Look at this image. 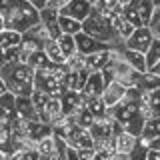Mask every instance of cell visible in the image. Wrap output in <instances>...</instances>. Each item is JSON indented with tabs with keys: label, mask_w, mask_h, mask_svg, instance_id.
Here are the masks:
<instances>
[{
	"label": "cell",
	"mask_w": 160,
	"mask_h": 160,
	"mask_svg": "<svg viewBox=\"0 0 160 160\" xmlns=\"http://www.w3.org/2000/svg\"><path fill=\"white\" fill-rule=\"evenodd\" d=\"M34 72L36 70L26 62L14 60L0 70V76L6 82L8 92H12L14 96H30L34 90Z\"/></svg>",
	"instance_id": "1"
},
{
	"label": "cell",
	"mask_w": 160,
	"mask_h": 160,
	"mask_svg": "<svg viewBox=\"0 0 160 160\" xmlns=\"http://www.w3.org/2000/svg\"><path fill=\"white\" fill-rule=\"evenodd\" d=\"M68 68L66 64L60 62H48L46 66L38 68L34 72V88L46 92L48 96H60L66 90L64 86V76H66Z\"/></svg>",
	"instance_id": "2"
},
{
	"label": "cell",
	"mask_w": 160,
	"mask_h": 160,
	"mask_svg": "<svg viewBox=\"0 0 160 160\" xmlns=\"http://www.w3.org/2000/svg\"><path fill=\"white\" fill-rule=\"evenodd\" d=\"M108 112L122 124V128L126 130V132L134 134V136H140V134H142L146 118H144L142 114H140V110H138V100H132V98L124 96L118 104L110 106Z\"/></svg>",
	"instance_id": "3"
},
{
	"label": "cell",
	"mask_w": 160,
	"mask_h": 160,
	"mask_svg": "<svg viewBox=\"0 0 160 160\" xmlns=\"http://www.w3.org/2000/svg\"><path fill=\"white\" fill-rule=\"evenodd\" d=\"M4 20H6V28L16 30V32H24L30 26L40 22V10L34 8L28 0H16V2L4 12Z\"/></svg>",
	"instance_id": "4"
},
{
	"label": "cell",
	"mask_w": 160,
	"mask_h": 160,
	"mask_svg": "<svg viewBox=\"0 0 160 160\" xmlns=\"http://www.w3.org/2000/svg\"><path fill=\"white\" fill-rule=\"evenodd\" d=\"M82 30L86 34H90V36H94V38L102 40V42L110 44V46H120L116 34H114L112 26H110V18L98 14L94 8H92V12L82 20Z\"/></svg>",
	"instance_id": "5"
},
{
	"label": "cell",
	"mask_w": 160,
	"mask_h": 160,
	"mask_svg": "<svg viewBox=\"0 0 160 160\" xmlns=\"http://www.w3.org/2000/svg\"><path fill=\"white\" fill-rule=\"evenodd\" d=\"M88 130H90V134H92L94 140H102V138H114L120 130H124V128H122V124H120L112 114L106 112L104 116L94 118L92 126H90Z\"/></svg>",
	"instance_id": "6"
},
{
	"label": "cell",
	"mask_w": 160,
	"mask_h": 160,
	"mask_svg": "<svg viewBox=\"0 0 160 160\" xmlns=\"http://www.w3.org/2000/svg\"><path fill=\"white\" fill-rule=\"evenodd\" d=\"M152 40H154V34L150 30V26H136L132 30V34L124 40V46L138 50V52H146L148 46L152 44Z\"/></svg>",
	"instance_id": "7"
},
{
	"label": "cell",
	"mask_w": 160,
	"mask_h": 160,
	"mask_svg": "<svg viewBox=\"0 0 160 160\" xmlns=\"http://www.w3.org/2000/svg\"><path fill=\"white\" fill-rule=\"evenodd\" d=\"M16 120V96L12 92L0 94V128H12Z\"/></svg>",
	"instance_id": "8"
},
{
	"label": "cell",
	"mask_w": 160,
	"mask_h": 160,
	"mask_svg": "<svg viewBox=\"0 0 160 160\" xmlns=\"http://www.w3.org/2000/svg\"><path fill=\"white\" fill-rule=\"evenodd\" d=\"M138 144V136L126 132V130H120L114 136V148H116V158L118 160H128L130 152L134 150V146ZM114 158V160H116Z\"/></svg>",
	"instance_id": "9"
},
{
	"label": "cell",
	"mask_w": 160,
	"mask_h": 160,
	"mask_svg": "<svg viewBox=\"0 0 160 160\" xmlns=\"http://www.w3.org/2000/svg\"><path fill=\"white\" fill-rule=\"evenodd\" d=\"M66 142L70 146H74V148H90V146H94V138H92V134H90V130L80 126V124H74V126L68 130Z\"/></svg>",
	"instance_id": "10"
},
{
	"label": "cell",
	"mask_w": 160,
	"mask_h": 160,
	"mask_svg": "<svg viewBox=\"0 0 160 160\" xmlns=\"http://www.w3.org/2000/svg\"><path fill=\"white\" fill-rule=\"evenodd\" d=\"M74 40H76V50L78 52H82V54H92V52H96V50H102V48H110V44L106 42H102V40H98V38H94V36H90V34H86L84 30H80L78 34H74Z\"/></svg>",
	"instance_id": "11"
},
{
	"label": "cell",
	"mask_w": 160,
	"mask_h": 160,
	"mask_svg": "<svg viewBox=\"0 0 160 160\" xmlns=\"http://www.w3.org/2000/svg\"><path fill=\"white\" fill-rule=\"evenodd\" d=\"M104 86H106V82H104V76L100 70H94V72L88 74L86 82H84V88L80 90V94H82V98H92V96H102L104 92Z\"/></svg>",
	"instance_id": "12"
},
{
	"label": "cell",
	"mask_w": 160,
	"mask_h": 160,
	"mask_svg": "<svg viewBox=\"0 0 160 160\" xmlns=\"http://www.w3.org/2000/svg\"><path fill=\"white\" fill-rule=\"evenodd\" d=\"M110 26H112L114 34H116L118 42L124 44V40H126L130 34H132L134 26L126 20V16L122 14V10H116V12H112V16H110Z\"/></svg>",
	"instance_id": "13"
},
{
	"label": "cell",
	"mask_w": 160,
	"mask_h": 160,
	"mask_svg": "<svg viewBox=\"0 0 160 160\" xmlns=\"http://www.w3.org/2000/svg\"><path fill=\"white\" fill-rule=\"evenodd\" d=\"M92 12V4L88 2V0H70L66 6L60 8V14H66V16H72L82 22L84 18L88 16V14Z\"/></svg>",
	"instance_id": "14"
},
{
	"label": "cell",
	"mask_w": 160,
	"mask_h": 160,
	"mask_svg": "<svg viewBox=\"0 0 160 160\" xmlns=\"http://www.w3.org/2000/svg\"><path fill=\"white\" fill-rule=\"evenodd\" d=\"M62 102H60V96H50L46 106L42 108V112L38 114V118L42 122H48V124H54L56 120L62 116Z\"/></svg>",
	"instance_id": "15"
},
{
	"label": "cell",
	"mask_w": 160,
	"mask_h": 160,
	"mask_svg": "<svg viewBox=\"0 0 160 160\" xmlns=\"http://www.w3.org/2000/svg\"><path fill=\"white\" fill-rule=\"evenodd\" d=\"M126 86L124 84L116 82V80H112V82H108L106 86H104V92H102V98L104 102H106V106H114V104H118L120 100H122L124 96H126Z\"/></svg>",
	"instance_id": "16"
},
{
	"label": "cell",
	"mask_w": 160,
	"mask_h": 160,
	"mask_svg": "<svg viewBox=\"0 0 160 160\" xmlns=\"http://www.w3.org/2000/svg\"><path fill=\"white\" fill-rule=\"evenodd\" d=\"M110 60H112V46L88 54V56H86V68L90 70V72H94V70H102Z\"/></svg>",
	"instance_id": "17"
},
{
	"label": "cell",
	"mask_w": 160,
	"mask_h": 160,
	"mask_svg": "<svg viewBox=\"0 0 160 160\" xmlns=\"http://www.w3.org/2000/svg\"><path fill=\"white\" fill-rule=\"evenodd\" d=\"M60 102H62V112L64 114H74L84 104V98L78 90H64V92L60 94Z\"/></svg>",
	"instance_id": "18"
},
{
	"label": "cell",
	"mask_w": 160,
	"mask_h": 160,
	"mask_svg": "<svg viewBox=\"0 0 160 160\" xmlns=\"http://www.w3.org/2000/svg\"><path fill=\"white\" fill-rule=\"evenodd\" d=\"M16 116L22 120H40L30 96H16Z\"/></svg>",
	"instance_id": "19"
},
{
	"label": "cell",
	"mask_w": 160,
	"mask_h": 160,
	"mask_svg": "<svg viewBox=\"0 0 160 160\" xmlns=\"http://www.w3.org/2000/svg\"><path fill=\"white\" fill-rule=\"evenodd\" d=\"M90 70H68L66 76H64V86L66 90H82L84 88V82H86Z\"/></svg>",
	"instance_id": "20"
},
{
	"label": "cell",
	"mask_w": 160,
	"mask_h": 160,
	"mask_svg": "<svg viewBox=\"0 0 160 160\" xmlns=\"http://www.w3.org/2000/svg\"><path fill=\"white\" fill-rule=\"evenodd\" d=\"M52 124L48 122H42V120H28V138L34 140V142L38 144L40 138L48 136V134H52Z\"/></svg>",
	"instance_id": "21"
},
{
	"label": "cell",
	"mask_w": 160,
	"mask_h": 160,
	"mask_svg": "<svg viewBox=\"0 0 160 160\" xmlns=\"http://www.w3.org/2000/svg\"><path fill=\"white\" fill-rule=\"evenodd\" d=\"M158 136H160V116H152V118H148L146 122H144L142 134L138 136V140L148 146L150 140H154V138H158Z\"/></svg>",
	"instance_id": "22"
},
{
	"label": "cell",
	"mask_w": 160,
	"mask_h": 160,
	"mask_svg": "<svg viewBox=\"0 0 160 160\" xmlns=\"http://www.w3.org/2000/svg\"><path fill=\"white\" fill-rule=\"evenodd\" d=\"M136 86L142 90L144 94H150L154 88L160 86V74L152 72V70H146V72H142V76H140V80H138Z\"/></svg>",
	"instance_id": "23"
},
{
	"label": "cell",
	"mask_w": 160,
	"mask_h": 160,
	"mask_svg": "<svg viewBox=\"0 0 160 160\" xmlns=\"http://www.w3.org/2000/svg\"><path fill=\"white\" fill-rule=\"evenodd\" d=\"M84 106L88 108V112L92 114L94 118H100V116H104V114L108 112V106H106V102H104V98H102V96L86 98V100H84Z\"/></svg>",
	"instance_id": "24"
},
{
	"label": "cell",
	"mask_w": 160,
	"mask_h": 160,
	"mask_svg": "<svg viewBox=\"0 0 160 160\" xmlns=\"http://www.w3.org/2000/svg\"><path fill=\"white\" fill-rule=\"evenodd\" d=\"M36 150H38L40 158L54 160V132L48 134V136H44V138H40L38 144H36Z\"/></svg>",
	"instance_id": "25"
},
{
	"label": "cell",
	"mask_w": 160,
	"mask_h": 160,
	"mask_svg": "<svg viewBox=\"0 0 160 160\" xmlns=\"http://www.w3.org/2000/svg\"><path fill=\"white\" fill-rule=\"evenodd\" d=\"M58 24L64 34H78L82 30V22L72 16H66V14H58Z\"/></svg>",
	"instance_id": "26"
},
{
	"label": "cell",
	"mask_w": 160,
	"mask_h": 160,
	"mask_svg": "<svg viewBox=\"0 0 160 160\" xmlns=\"http://www.w3.org/2000/svg\"><path fill=\"white\" fill-rule=\"evenodd\" d=\"M92 8L96 10L98 14L110 18V16H112V12L120 10V0H96V2L92 4Z\"/></svg>",
	"instance_id": "27"
},
{
	"label": "cell",
	"mask_w": 160,
	"mask_h": 160,
	"mask_svg": "<svg viewBox=\"0 0 160 160\" xmlns=\"http://www.w3.org/2000/svg\"><path fill=\"white\" fill-rule=\"evenodd\" d=\"M44 52H46V56L50 58V62H60V64L66 62V56H64L62 48H60L58 42H56V40H52V38L44 44Z\"/></svg>",
	"instance_id": "28"
},
{
	"label": "cell",
	"mask_w": 160,
	"mask_h": 160,
	"mask_svg": "<svg viewBox=\"0 0 160 160\" xmlns=\"http://www.w3.org/2000/svg\"><path fill=\"white\" fill-rule=\"evenodd\" d=\"M134 8H136L138 16L142 18V24H146V26H148L150 18H152V12H154L152 0H134Z\"/></svg>",
	"instance_id": "29"
},
{
	"label": "cell",
	"mask_w": 160,
	"mask_h": 160,
	"mask_svg": "<svg viewBox=\"0 0 160 160\" xmlns=\"http://www.w3.org/2000/svg\"><path fill=\"white\" fill-rule=\"evenodd\" d=\"M48 62H50V58L46 56L44 48H42V50H32V52H28L26 64H28V66H32L34 70H38V68H42V66H46Z\"/></svg>",
	"instance_id": "30"
},
{
	"label": "cell",
	"mask_w": 160,
	"mask_h": 160,
	"mask_svg": "<svg viewBox=\"0 0 160 160\" xmlns=\"http://www.w3.org/2000/svg\"><path fill=\"white\" fill-rule=\"evenodd\" d=\"M56 42H58V46L62 48V52H64V56H70V54H74L76 52V40H74V34H60V36L56 38Z\"/></svg>",
	"instance_id": "31"
},
{
	"label": "cell",
	"mask_w": 160,
	"mask_h": 160,
	"mask_svg": "<svg viewBox=\"0 0 160 160\" xmlns=\"http://www.w3.org/2000/svg\"><path fill=\"white\" fill-rule=\"evenodd\" d=\"M64 64H66L68 70H88V68H86V54L78 52V50H76L74 54H70Z\"/></svg>",
	"instance_id": "32"
},
{
	"label": "cell",
	"mask_w": 160,
	"mask_h": 160,
	"mask_svg": "<svg viewBox=\"0 0 160 160\" xmlns=\"http://www.w3.org/2000/svg\"><path fill=\"white\" fill-rule=\"evenodd\" d=\"M144 56H146V66L148 70L154 66V64L160 60V38H154L152 40V44L148 46V50L144 52Z\"/></svg>",
	"instance_id": "33"
},
{
	"label": "cell",
	"mask_w": 160,
	"mask_h": 160,
	"mask_svg": "<svg viewBox=\"0 0 160 160\" xmlns=\"http://www.w3.org/2000/svg\"><path fill=\"white\" fill-rule=\"evenodd\" d=\"M66 150H68L66 138L54 132V160H66Z\"/></svg>",
	"instance_id": "34"
},
{
	"label": "cell",
	"mask_w": 160,
	"mask_h": 160,
	"mask_svg": "<svg viewBox=\"0 0 160 160\" xmlns=\"http://www.w3.org/2000/svg\"><path fill=\"white\" fill-rule=\"evenodd\" d=\"M72 116H74V120H76V124H80V126H84V128H90V126H92V122H94V116L88 112V108L84 106V104L72 114Z\"/></svg>",
	"instance_id": "35"
},
{
	"label": "cell",
	"mask_w": 160,
	"mask_h": 160,
	"mask_svg": "<svg viewBox=\"0 0 160 160\" xmlns=\"http://www.w3.org/2000/svg\"><path fill=\"white\" fill-rule=\"evenodd\" d=\"M0 150L2 152L12 154V128H0Z\"/></svg>",
	"instance_id": "36"
},
{
	"label": "cell",
	"mask_w": 160,
	"mask_h": 160,
	"mask_svg": "<svg viewBox=\"0 0 160 160\" xmlns=\"http://www.w3.org/2000/svg\"><path fill=\"white\" fill-rule=\"evenodd\" d=\"M120 10H122V14L126 16V20L130 24H132L134 28L136 26H146V24H142V18L138 16L136 8H134V4H128V6H120Z\"/></svg>",
	"instance_id": "37"
},
{
	"label": "cell",
	"mask_w": 160,
	"mask_h": 160,
	"mask_svg": "<svg viewBox=\"0 0 160 160\" xmlns=\"http://www.w3.org/2000/svg\"><path fill=\"white\" fill-rule=\"evenodd\" d=\"M58 14H60V10H56V8H52V6H48V4H46V6L40 10V22H44V24L56 22Z\"/></svg>",
	"instance_id": "38"
},
{
	"label": "cell",
	"mask_w": 160,
	"mask_h": 160,
	"mask_svg": "<svg viewBox=\"0 0 160 160\" xmlns=\"http://www.w3.org/2000/svg\"><path fill=\"white\" fill-rule=\"evenodd\" d=\"M148 100V104H150V108H152V112H154V116H160V86L158 88H154L152 92L146 96Z\"/></svg>",
	"instance_id": "39"
},
{
	"label": "cell",
	"mask_w": 160,
	"mask_h": 160,
	"mask_svg": "<svg viewBox=\"0 0 160 160\" xmlns=\"http://www.w3.org/2000/svg\"><path fill=\"white\" fill-rule=\"evenodd\" d=\"M148 26H150V30H152L154 38H160V6H156V8H154V12H152V18H150Z\"/></svg>",
	"instance_id": "40"
},
{
	"label": "cell",
	"mask_w": 160,
	"mask_h": 160,
	"mask_svg": "<svg viewBox=\"0 0 160 160\" xmlns=\"http://www.w3.org/2000/svg\"><path fill=\"white\" fill-rule=\"evenodd\" d=\"M146 152H148V146L138 140V144L134 146L132 152H130V158H132V160H146Z\"/></svg>",
	"instance_id": "41"
},
{
	"label": "cell",
	"mask_w": 160,
	"mask_h": 160,
	"mask_svg": "<svg viewBox=\"0 0 160 160\" xmlns=\"http://www.w3.org/2000/svg\"><path fill=\"white\" fill-rule=\"evenodd\" d=\"M96 152H94V146L90 148H76V158L78 160H94Z\"/></svg>",
	"instance_id": "42"
},
{
	"label": "cell",
	"mask_w": 160,
	"mask_h": 160,
	"mask_svg": "<svg viewBox=\"0 0 160 160\" xmlns=\"http://www.w3.org/2000/svg\"><path fill=\"white\" fill-rule=\"evenodd\" d=\"M44 24V22H42ZM46 28H48V36L52 38V40H56L60 34H62V28H60V24H58V20L56 22H50V24H46Z\"/></svg>",
	"instance_id": "43"
},
{
	"label": "cell",
	"mask_w": 160,
	"mask_h": 160,
	"mask_svg": "<svg viewBox=\"0 0 160 160\" xmlns=\"http://www.w3.org/2000/svg\"><path fill=\"white\" fill-rule=\"evenodd\" d=\"M146 160H160V148H150V146H148Z\"/></svg>",
	"instance_id": "44"
},
{
	"label": "cell",
	"mask_w": 160,
	"mask_h": 160,
	"mask_svg": "<svg viewBox=\"0 0 160 160\" xmlns=\"http://www.w3.org/2000/svg\"><path fill=\"white\" fill-rule=\"evenodd\" d=\"M70 2V0H48V6H52V8H56L60 10L62 6H66V4Z\"/></svg>",
	"instance_id": "45"
},
{
	"label": "cell",
	"mask_w": 160,
	"mask_h": 160,
	"mask_svg": "<svg viewBox=\"0 0 160 160\" xmlns=\"http://www.w3.org/2000/svg\"><path fill=\"white\" fill-rule=\"evenodd\" d=\"M14 2H16V0H0V12L4 14V12H6V10H8L10 6H12Z\"/></svg>",
	"instance_id": "46"
},
{
	"label": "cell",
	"mask_w": 160,
	"mask_h": 160,
	"mask_svg": "<svg viewBox=\"0 0 160 160\" xmlns=\"http://www.w3.org/2000/svg\"><path fill=\"white\" fill-rule=\"evenodd\" d=\"M28 2L30 4H32V6L34 8H38V10H42L44 6H46V4H48V0H28Z\"/></svg>",
	"instance_id": "47"
},
{
	"label": "cell",
	"mask_w": 160,
	"mask_h": 160,
	"mask_svg": "<svg viewBox=\"0 0 160 160\" xmlns=\"http://www.w3.org/2000/svg\"><path fill=\"white\" fill-rule=\"evenodd\" d=\"M6 64H8V56H6V52H4V50L0 48V70L6 66Z\"/></svg>",
	"instance_id": "48"
},
{
	"label": "cell",
	"mask_w": 160,
	"mask_h": 160,
	"mask_svg": "<svg viewBox=\"0 0 160 160\" xmlns=\"http://www.w3.org/2000/svg\"><path fill=\"white\" fill-rule=\"evenodd\" d=\"M4 92H8V86H6V82H4V78L0 76V94H4Z\"/></svg>",
	"instance_id": "49"
},
{
	"label": "cell",
	"mask_w": 160,
	"mask_h": 160,
	"mask_svg": "<svg viewBox=\"0 0 160 160\" xmlns=\"http://www.w3.org/2000/svg\"><path fill=\"white\" fill-rule=\"evenodd\" d=\"M4 28H6V20H4V14L0 12V32H2Z\"/></svg>",
	"instance_id": "50"
},
{
	"label": "cell",
	"mask_w": 160,
	"mask_h": 160,
	"mask_svg": "<svg viewBox=\"0 0 160 160\" xmlns=\"http://www.w3.org/2000/svg\"><path fill=\"white\" fill-rule=\"evenodd\" d=\"M150 70H152V72H156V74H160V60H158V62L154 64V66L150 68Z\"/></svg>",
	"instance_id": "51"
},
{
	"label": "cell",
	"mask_w": 160,
	"mask_h": 160,
	"mask_svg": "<svg viewBox=\"0 0 160 160\" xmlns=\"http://www.w3.org/2000/svg\"><path fill=\"white\" fill-rule=\"evenodd\" d=\"M8 158V154L6 152H2V150H0V160H6Z\"/></svg>",
	"instance_id": "52"
},
{
	"label": "cell",
	"mask_w": 160,
	"mask_h": 160,
	"mask_svg": "<svg viewBox=\"0 0 160 160\" xmlns=\"http://www.w3.org/2000/svg\"><path fill=\"white\" fill-rule=\"evenodd\" d=\"M152 4H154V8H156V6H160V0H152Z\"/></svg>",
	"instance_id": "53"
},
{
	"label": "cell",
	"mask_w": 160,
	"mask_h": 160,
	"mask_svg": "<svg viewBox=\"0 0 160 160\" xmlns=\"http://www.w3.org/2000/svg\"><path fill=\"white\" fill-rule=\"evenodd\" d=\"M88 2H90V4H94V2H96V0H88Z\"/></svg>",
	"instance_id": "54"
}]
</instances>
